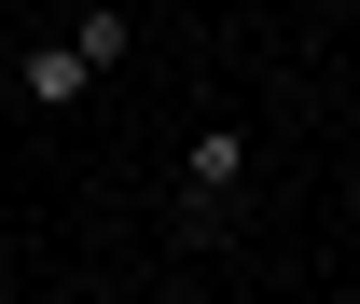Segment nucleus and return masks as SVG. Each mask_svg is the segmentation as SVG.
I'll return each instance as SVG.
<instances>
[{
    "label": "nucleus",
    "mask_w": 360,
    "mask_h": 304,
    "mask_svg": "<svg viewBox=\"0 0 360 304\" xmlns=\"http://www.w3.org/2000/svg\"><path fill=\"white\" fill-rule=\"evenodd\" d=\"M236 180H250V138H236V125H194V152H180V235H222V221H236Z\"/></svg>",
    "instance_id": "f257e3e1"
},
{
    "label": "nucleus",
    "mask_w": 360,
    "mask_h": 304,
    "mask_svg": "<svg viewBox=\"0 0 360 304\" xmlns=\"http://www.w3.org/2000/svg\"><path fill=\"white\" fill-rule=\"evenodd\" d=\"M97 70H111V55H97L84 28H70V42H28V55H14V97H28V111H70V97H84Z\"/></svg>",
    "instance_id": "f03ea898"
}]
</instances>
